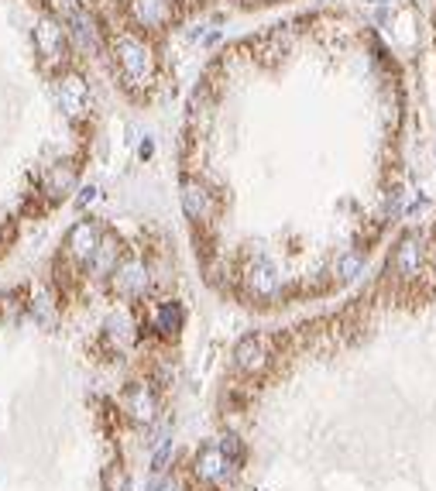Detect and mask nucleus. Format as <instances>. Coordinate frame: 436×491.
<instances>
[{
	"label": "nucleus",
	"mask_w": 436,
	"mask_h": 491,
	"mask_svg": "<svg viewBox=\"0 0 436 491\" xmlns=\"http://www.w3.org/2000/svg\"><path fill=\"white\" fill-rule=\"evenodd\" d=\"M165 223L83 213L0 286V491H141L185 371Z\"/></svg>",
	"instance_id": "nucleus-1"
},
{
	"label": "nucleus",
	"mask_w": 436,
	"mask_h": 491,
	"mask_svg": "<svg viewBox=\"0 0 436 491\" xmlns=\"http://www.w3.org/2000/svg\"><path fill=\"white\" fill-rule=\"evenodd\" d=\"M100 59L62 0H0V268L73 199L100 138Z\"/></svg>",
	"instance_id": "nucleus-2"
}]
</instances>
